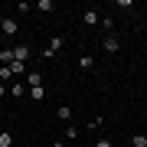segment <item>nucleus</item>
<instances>
[{"mask_svg":"<svg viewBox=\"0 0 147 147\" xmlns=\"http://www.w3.org/2000/svg\"><path fill=\"white\" fill-rule=\"evenodd\" d=\"M49 147H65V144H62V141H53V144H49Z\"/></svg>","mask_w":147,"mask_h":147,"instance_id":"nucleus-18","label":"nucleus"},{"mask_svg":"<svg viewBox=\"0 0 147 147\" xmlns=\"http://www.w3.org/2000/svg\"><path fill=\"white\" fill-rule=\"evenodd\" d=\"M10 144H13V134L3 131V134H0V147H10Z\"/></svg>","mask_w":147,"mask_h":147,"instance_id":"nucleus-13","label":"nucleus"},{"mask_svg":"<svg viewBox=\"0 0 147 147\" xmlns=\"http://www.w3.org/2000/svg\"><path fill=\"white\" fill-rule=\"evenodd\" d=\"M82 23H85V26H95V23H101V20H98V10H85V13H82Z\"/></svg>","mask_w":147,"mask_h":147,"instance_id":"nucleus-4","label":"nucleus"},{"mask_svg":"<svg viewBox=\"0 0 147 147\" xmlns=\"http://www.w3.org/2000/svg\"><path fill=\"white\" fill-rule=\"evenodd\" d=\"M0 30H3L7 36H13V33H16V20H10V16H3V20H0Z\"/></svg>","mask_w":147,"mask_h":147,"instance_id":"nucleus-3","label":"nucleus"},{"mask_svg":"<svg viewBox=\"0 0 147 147\" xmlns=\"http://www.w3.org/2000/svg\"><path fill=\"white\" fill-rule=\"evenodd\" d=\"M101 46H105V53H118V36H111V33H108V36L101 39Z\"/></svg>","mask_w":147,"mask_h":147,"instance_id":"nucleus-5","label":"nucleus"},{"mask_svg":"<svg viewBox=\"0 0 147 147\" xmlns=\"http://www.w3.org/2000/svg\"><path fill=\"white\" fill-rule=\"evenodd\" d=\"M131 147H147V137H144V134H134V137H131Z\"/></svg>","mask_w":147,"mask_h":147,"instance_id":"nucleus-12","label":"nucleus"},{"mask_svg":"<svg viewBox=\"0 0 147 147\" xmlns=\"http://www.w3.org/2000/svg\"><path fill=\"white\" fill-rule=\"evenodd\" d=\"M33 56V49L26 46V42H20V46H13V62H23L26 65V59Z\"/></svg>","mask_w":147,"mask_h":147,"instance_id":"nucleus-1","label":"nucleus"},{"mask_svg":"<svg viewBox=\"0 0 147 147\" xmlns=\"http://www.w3.org/2000/svg\"><path fill=\"white\" fill-rule=\"evenodd\" d=\"M56 118H59V121H69V118H72V111H69V105H62V108H59V111H56Z\"/></svg>","mask_w":147,"mask_h":147,"instance_id":"nucleus-11","label":"nucleus"},{"mask_svg":"<svg viewBox=\"0 0 147 147\" xmlns=\"http://www.w3.org/2000/svg\"><path fill=\"white\" fill-rule=\"evenodd\" d=\"M92 65H95V59H92L88 53H82V56H79V69H92Z\"/></svg>","mask_w":147,"mask_h":147,"instance_id":"nucleus-8","label":"nucleus"},{"mask_svg":"<svg viewBox=\"0 0 147 147\" xmlns=\"http://www.w3.org/2000/svg\"><path fill=\"white\" fill-rule=\"evenodd\" d=\"M42 85V72H30L26 75V88H39Z\"/></svg>","mask_w":147,"mask_h":147,"instance_id":"nucleus-6","label":"nucleus"},{"mask_svg":"<svg viewBox=\"0 0 147 147\" xmlns=\"http://www.w3.org/2000/svg\"><path fill=\"white\" fill-rule=\"evenodd\" d=\"M59 49H62V36H49V46L42 49V59H53Z\"/></svg>","mask_w":147,"mask_h":147,"instance_id":"nucleus-2","label":"nucleus"},{"mask_svg":"<svg viewBox=\"0 0 147 147\" xmlns=\"http://www.w3.org/2000/svg\"><path fill=\"white\" fill-rule=\"evenodd\" d=\"M10 95H13V98H23V95H30V88L20 85V82H13V85H10Z\"/></svg>","mask_w":147,"mask_h":147,"instance_id":"nucleus-7","label":"nucleus"},{"mask_svg":"<svg viewBox=\"0 0 147 147\" xmlns=\"http://www.w3.org/2000/svg\"><path fill=\"white\" fill-rule=\"evenodd\" d=\"M30 98H33V101H42V98H46V92H42V88H30Z\"/></svg>","mask_w":147,"mask_h":147,"instance_id":"nucleus-14","label":"nucleus"},{"mask_svg":"<svg viewBox=\"0 0 147 147\" xmlns=\"http://www.w3.org/2000/svg\"><path fill=\"white\" fill-rule=\"evenodd\" d=\"M95 147H111V141H108V137H101V141H95Z\"/></svg>","mask_w":147,"mask_h":147,"instance_id":"nucleus-16","label":"nucleus"},{"mask_svg":"<svg viewBox=\"0 0 147 147\" xmlns=\"http://www.w3.org/2000/svg\"><path fill=\"white\" fill-rule=\"evenodd\" d=\"M10 72H13V75H23V72H26V65H23V62H13Z\"/></svg>","mask_w":147,"mask_h":147,"instance_id":"nucleus-15","label":"nucleus"},{"mask_svg":"<svg viewBox=\"0 0 147 147\" xmlns=\"http://www.w3.org/2000/svg\"><path fill=\"white\" fill-rule=\"evenodd\" d=\"M0 62H7V65H13V49H0Z\"/></svg>","mask_w":147,"mask_h":147,"instance_id":"nucleus-10","label":"nucleus"},{"mask_svg":"<svg viewBox=\"0 0 147 147\" xmlns=\"http://www.w3.org/2000/svg\"><path fill=\"white\" fill-rule=\"evenodd\" d=\"M7 92H10V88H7V85H3V82H0V98H3V95H7Z\"/></svg>","mask_w":147,"mask_h":147,"instance_id":"nucleus-17","label":"nucleus"},{"mask_svg":"<svg viewBox=\"0 0 147 147\" xmlns=\"http://www.w3.org/2000/svg\"><path fill=\"white\" fill-rule=\"evenodd\" d=\"M53 7H56L53 0H39V3H36V10H42V13H53Z\"/></svg>","mask_w":147,"mask_h":147,"instance_id":"nucleus-9","label":"nucleus"}]
</instances>
